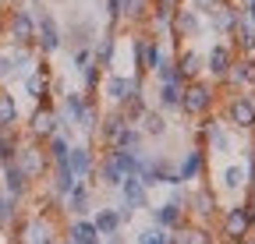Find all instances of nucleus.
<instances>
[{"label":"nucleus","instance_id":"26","mask_svg":"<svg viewBox=\"0 0 255 244\" xmlns=\"http://www.w3.org/2000/svg\"><path fill=\"white\" fill-rule=\"evenodd\" d=\"M89 99H92V96H85L82 88H68V92L57 96V113L68 120V124H75V120L82 117V110L89 106Z\"/></svg>","mask_w":255,"mask_h":244},{"label":"nucleus","instance_id":"52","mask_svg":"<svg viewBox=\"0 0 255 244\" xmlns=\"http://www.w3.org/2000/svg\"><path fill=\"white\" fill-rule=\"evenodd\" d=\"M50 244H64V237H53V241H50Z\"/></svg>","mask_w":255,"mask_h":244},{"label":"nucleus","instance_id":"21","mask_svg":"<svg viewBox=\"0 0 255 244\" xmlns=\"http://www.w3.org/2000/svg\"><path fill=\"white\" fill-rule=\"evenodd\" d=\"M227 85H234L238 92H255V57H234Z\"/></svg>","mask_w":255,"mask_h":244},{"label":"nucleus","instance_id":"13","mask_svg":"<svg viewBox=\"0 0 255 244\" xmlns=\"http://www.w3.org/2000/svg\"><path fill=\"white\" fill-rule=\"evenodd\" d=\"M174 163H177V180H181V184H199L202 173H206V166H209L206 149H199V145H191L184 156L174 160Z\"/></svg>","mask_w":255,"mask_h":244},{"label":"nucleus","instance_id":"48","mask_svg":"<svg viewBox=\"0 0 255 244\" xmlns=\"http://www.w3.org/2000/svg\"><path fill=\"white\" fill-rule=\"evenodd\" d=\"M92 60V46H82V50H71V71H82Z\"/></svg>","mask_w":255,"mask_h":244},{"label":"nucleus","instance_id":"31","mask_svg":"<svg viewBox=\"0 0 255 244\" xmlns=\"http://www.w3.org/2000/svg\"><path fill=\"white\" fill-rule=\"evenodd\" d=\"M124 124H128V120H124V113L110 106V110H103V117H100V128H96V138H100V142L110 149V145L117 142V135H121V128H124Z\"/></svg>","mask_w":255,"mask_h":244},{"label":"nucleus","instance_id":"51","mask_svg":"<svg viewBox=\"0 0 255 244\" xmlns=\"http://www.w3.org/2000/svg\"><path fill=\"white\" fill-rule=\"evenodd\" d=\"M103 244H124V230H121V234H114V237H103Z\"/></svg>","mask_w":255,"mask_h":244},{"label":"nucleus","instance_id":"25","mask_svg":"<svg viewBox=\"0 0 255 244\" xmlns=\"http://www.w3.org/2000/svg\"><path fill=\"white\" fill-rule=\"evenodd\" d=\"M117 32H103L100 39L92 43V64L96 68H103V71H114V64H117Z\"/></svg>","mask_w":255,"mask_h":244},{"label":"nucleus","instance_id":"53","mask_svg":"<svg viewBox=\"0 0 255 244\" xmlns=\"http://www.w3.org/2000/svg\"><path fill=\"white\" fill-rule=\"evenodd\" d=\"M0 28H4V14H0Z\"/></svg>","mask_w":255,"mask_h":244},{"label":"nucleus","instance_id":"32","mask_svg":"<svg viewBox=\"0 0 255 244\" xmlns=\"http://www.w3.org/2000/svg\"><path fill=\"white\" fill-rule=\"evenodd\" d=\"M96 43V25L92 21H71L68 25V32H64V46L71 50H82V46H92Z\"/></svg>","mask_w":255,"mask_h":244},{"label":"nucleus","instance_id":"41","mask_svg":"<svg viewBox=\"0 0 255 244\" xmlns=\"http://www.w3.org/2000/svg\"><path fill=\"white\" fill-rule=\"evenodd\" d=\"M100 117H103V110H100V103H96V99H89V106L82 110V117L75 120V128L78 131H85L89 138L96 135V128H100Z\"/></svg>","mask_w":255,"mask_h":244},{"label":"nucleus","instance_id":"39","mask_svg":"<svg viewBox=\"0 0 255 244\" xmlns=\"http://www.w3.org/2000/svg\"><path fill=\"white\" fill-rule=\"evenodd\" d=\"M114 149H128V152H145V135L135 128V124H124L121 128V135H117V142H114Z\"/></svg>","mask_w":255,"mask_h":244},{"label":"nucleus","instance_id":"6","mask_svg":"<svg viewBox=\"0 0 255 244\" xmlns=\"http://www.w3.org/2000/svg\"><path fill=\"white\" fill-rule=\"evenodd\" d=\"M36 11V53L39 57H53V53H60L64 50V28H60V21H57V14L50 11V7H32Z\"/></svg>","mask_w":255,"mask_h":244},{"label":"nucleus","instance_id":"38","mask_svg":"<svg viewBox=\"0 0 255 244\" xmlns=\"http://www.w3.org/2000/svg\"><path fill=\"white\" fill-rule=\"evenodd\" d=\"M124 25H145L149 21V0H121Z\"/></svg>","mask_w":255,"mask_h":244},{"label":"nucleus","instance_id":"30","mask_svg":"<svg viewBox=\"0 0 255 244\" xmlns=\"http://www.w3.org/2000/svg\"><path fill=\"white\" fill-rule=\"evenodd\" d=\"M71 145H75V138H71V135L53 131V135L43 142V152H46L50 166H64V163H68V152H71Z\"/></svg>","mask_w":255,"mask_h":244},{"label":"nucleus","instance_id":"20","mask_svg":"<svg viewBox=\"0 0 255 244\" xmlns=\"http://www.w3.org/2000/svg\"><path fill=\"white\" fill-rule=\"evenodd\" d=\"M14 227H18V237H21L18 244H50L53 241V230H50L46 216H28Z\"/></svg>","mask_w":255,"mask_h":244},{"label":"nucleus","instance_id":"23","mask_svg":"<svg viewBox=\"0 0 255 244\" xmlns=\"http://www.w3.org/2000/svg\"><path fill=\"white\" fill-rule=\"evenodd\" d=\"M181 92H184V81H163V85H156V92H152V106L159 113H181Z\"/></svg>","mask_w":255,"mask_h":244},{"label":"nucleus","instance_id":"40","mask_svg":"<svg viewBox=\"0 0 255 244\" xmlns=\"http://www.w3.org/2000/svg\"><path fill=\"white\" fill-rule=\"evenodd\" d=\"M0 124L4 128H18L21 124V113H18V103L7 88H0Z\"/></svg>","mask_w":255,"mask_h":244},{"label":"nucleus","instance_id":"11","mask_svg":"<svg viewBox=\"0 0 255 244\" xmlns=\"http://www.w3.org/2000/svg\"><path fill=\"white\" fill-rule=\"evenodd\" d=\"M238 18H241V4H234V0H223V4H216V7L206 14V28H209L216 39H231Z\"/></svg>","mask_w":255,"mask_h":244},{"label":"nucleus","instance_id":"44","mask_svg":"<svg viewBox=\"0 0 255 244\" xmlns=\"http://www.w3.org/2000/svg\"><path fill=\"white\" fill-rule=\"evenodd\" d=\"M14 81V60H11V46L0 43V88H7Z\"/></svg>","mask_w":255,"mask_h":244},{"label":"nucleus","instance_id":"9","mask_svg":"<svg viewBox=\"0 0 255 244\" xmlns=\"http://www.w3.org/2000/svg\"><path fill=\"white\" fill-rule=\"evenodd\" d=\"M14 163H18V170H21L28 180H39V177L50 170V160H46V152H43V142H32V138H21Z\"/></svg>","mask_w":255,"mask_h":244},{"label":"nucleus","instance_id":"36","mask_svg":"<svg viewBox=\"0 0 255 244\" xmlns=\"http://www.w3.org/2000/svg\"><path fill=\"white\" fill-rule=\"evenodd\" d=\"M107 156L117 163V170L124 177H138V166H142V152H128V149H107Z\"/></svg>","mask_w":255,"mask_h":244},{"label":"nucleus","instance_id":"29","mask_svg":"<svg viewBox=\"0 0 255 244\" xmlns=\"http://www.w3.org/2000/svg\"><path fill=\"white\" fill-rule=\"evenodd\" d=\"M245 188H248V170H245V163L231 160L227 166L220 170V191L238 195V191H245Z\"/></svg>","mask_w":255,"mask_h":244},{"label":"nucleus","instance_id":"19","mask_svg":"<svg viewBox=\"0 0 255 244\" xmlns=\"http://www.w3.org/2000/svg\"><path fill=\"white\" fill-rule=\"evenodd\" d=\"M117 195H121V205H124V209H131V212L149 209V188L142 184L138 177H124V180H121V188H117Z\"/></svg>","mask_w":255,"mask_h":244},{"label":"nucleus","instance_id":"4","mask_svg":"<svg viewBox=\"0 0 255 244\" xmlns=\"http://www.w3.org/2000/svg\"><path fill=\"white\" fill-rule=\"evenodd\" d=\"M142 92H145V78H138V75L107 71L103 81H100V96H103L114 110H121L128 99H135V96H142Z\"/></svg>","mask_w":255,"mask_h":244},{"label":"nucleus","instance_id":"43","mask_svg":"<svg viewBox=\"0 0 255 244\" xmlns=\"http://www.w3.org/2000/svg\"><path fill=\"white\" fill-rule=\"evenodd\" d=\"M18 223V202L0 188V230H11Z\"/></svg>","mask_w":255,"mask_h":244},{"label":"nucleus","instance_id":"46","mask_svg":"<svg viewBox=\"0 0 255 244\" xmlns=\"http://www.w3.org/2000/svg\"><path fill=\"white\" fill-rule=\"evenodd\" d=\"M152 75H156V85H163V81H181V71H177V64H174V53H170Z\"/></svg>","mask_w":255,"mask_h":244},{"label":"nucleus","instance_id":"17","mask_svg":"<svg viewBox=\"0 0 255 244\" xmlns=\"http://www.w3.org/2000/svg\"><path fill=\"white\" fill-rule=\"evenodd\" d=\"M0 188H4L14 202H21V198H28V191H32V180L18 170V163H4V166H0Z\"/></svg>","mask_w":255,"mask_h":244},{"label":"nucleus","instance_id":"18","mask_svg":"<svg viewBox=\"0 0 255 244\" xmlns=\"http://www.w3.org/2000/svg\"><path fill=\"white\" fill-rule=\"evenodd\" d=\"M174 64H177V71H181V81L206 78V75H202V50H195V46H177V50H174Z\"/></svg>","mask_w":255,"mask_h":244},{"label":"nucleus","instance_id":"16","mask_svg":"<svg viewBox=\"0 0 255 244\" xmlns=\"http://www.w3.org/2000/svg\"><path fill=\"white\" fill-rule=\"evenodd\" d=\"M149 220H152V227L174 234V230H181V227L188 223V212L177 209L174 202H163V205H152V209H149Z\"/></svg>","mask_w":255,"mask_h":244},{"label":"nucleus","instance_id":"34","mask_svg":"<svg viewBox=\"0 0 255 244\" xmlns=\"http://www.w3.org/2000/svg\"><path fill=\"white\" fill-rule=\"evenodd\" d=\"M89 220H92V227H96V234H100V237H114V234H121V230H124L117 205H114V209H96Z\"/></svg>","mask_w":255,"mask_h":244},{"label":"nucleus","instance_id":"8","mask_svg":"<svg viewBox=\"0 0 255 244\" xmlns=\"http://www.w3.org/2000/svg\"><path fill=\"white\" fill-rule=\"evenodd\" d=\"M53 131H60V113H57V106L53 103H43V106H36L28 113V120H25V138H32V142H46Z\"/></svg>","mask_w":255,"mask_h":244},{"label":"nucleus","instance_id":"5","mask_svg":"<svg viewBox=\"0 0 255 244\" xmlns=\"http://www.w3.org/2000/svg\"><path fill=\"white\" fill-rule=\"evenodd\" d=\"M138 180L152 191V188H177V163L167 152H156V156H145L142 152V166H138Z\"/></svg>","mask_w":255,"mask_h":244},{"label":"nucleus","instance_id":"28","mask_svg":"<svg viewBox=\"0 0 255 244\" xmlns=\"http://www.w3.org/2000/svg\"><path fill=\"white\" fill-rule=\"evenodd\" d=\"M96 180H100L103 188H110V191H117V188H121V180H124V173L117 170V163L107 156V152H103L100 160H96V170H92V177L85 180V184H92V188H96Z\"/></svg>","mask_w":255,"mask_h":244},{"label":"nucleus","instance_id":"2","mask_svg":"<svg viewBox=\"0 0 255 244\" xmlns=\"http://www.w3.org/2000/svg\"><path fill=\"white\" fill-rule=\"evenodd\" d=\"M216 106H220V85H213L209 78L184 81V92H181V117L199 120V117H206V113H216Z\"/></svg>","mask_w":255,"mask_h":244},{"label":"nucleus","instance_id":"45","mask_svg":"<svg viewBox=\"0 0 255 244\" xmlns=\"http://www.w3.org/2000/svg\"><path fill=\"white\" fill-rule=\"evenodd\" d=\"M135 244H170V234L149 223L145 230H138V234H135Z\"/></svg>","mask_w":255,"mask_h":244},{"label":"nucleus","instance_id":"54","mask_svg":"<svg viewBox=\"0 0 255 244\" xmlns=\"http://www.w3.org/2000/svg\"><path fill=\"white\" fill-rule=\"evenodd\" d=\"M248 244H255V237H252V241H248Z\"/></svg>","mask_w":255,"mask_h":244},{"label":"nucleus","instance_id":"50","mask_svg":"<svg viewBox=\"0 0 255 244\" xmlns=\"http://www.w3.org/2000/svg\"><path fill=\"white\" fill-rule=\"evenodd\" d=\"M241 11H245V18L255 25V4H241Z\"/></svg>","mask_w":255,"mask_h":244},{"label":"nucleus","instance_id":"14","mask_svg":"<svg viewBox=\"0 0 255 244\" xmlns=\"http://www.w3.org/2000/svg\"><path fill=\"white\" fill-rule=\"evenodd\" d=\"M188 212L195 220H213L216 212H220V202H216V191L209 184H195L188 195Z\"/></svg>","mask_w":255,"mask_h":244},{"label":"nucleus","instance_id":"10","mask_svg":"<svg viewBox=\"0 0 255 244\" xmlns=\"http://www.w3.org/2000/svg\"><path fill=\"white\" fill-rule=\"evenodd\" d=\"M21 88H25V96L36 103V106L50 103V96H53V75H50V68H46L43 57H39V64L21 78Z\"/></svg>","mask_w":255,"mask_h":244},{"label":"nucleus","instance_id":"42","mask_svg":"<svg viewBox=\"0 0 255 244\" xmlns=\"http://www.w3.org/2000/svg\"><path fill=\"white\" fill-rule=\"evenodd\" d=\"M78 75H82V92H85V96H96V92H100V81H103L107 71H103V68H96L92 60H89V64H85Z\"/></svg>","mask_w":255,"mask_h":244},{"label":"nucleus","instance_id":"37","mask_svg":"<svg viewBox=\"0 0 255 244\" xmlns=\"http://www.w3.org/2000/svg\"><path fill=\"white\" fill-rule=\"evenodd\" d=\"M21 138H25V135H21L18 128H0V166H4V163H14Z\"/></svg>","mask_w":255,"mask_h":244},{"label":"nucleus","instance_id":"15","mask_svg":"<svg viewBox=\"0 0 255 244\" xmlns=\"http://www.w3.org/2000/svg\"><path fill=\"white\" fill-rule=\"evenodd\" d=\"M92 184H85V180H78L75 184V191L64 198V212H68L71 220H82V216H92V209H96V202H92Z\"/></svg>","mask_w":255,"mask_h":244},{"label":"nucleus","instance_id":"47","mask_svg":"<svg viewBox=\"0 0 255 244\" xmlns=\"http://www.w3.org/2000/svg\"><path fill=\"white\" fill-rule=\"evenodd\" d=\"M107 18H110V32H117V28L124 25V18H121V0H107Z\"/></svg>","mask_w":255,"mask_h":244},{"label":"nucleus","instance_id":"3","mask_svg":"<svg viewBox=\"0 0 255 244\" xmlns=\"http://www.w3.org/2000/svg\"><path fill=\"white\" fill-rule=\"evenodd\" d=\"M0 39H4L7 46H32V43H36V11L25 7V4L7 7ZM32 50H36V46H32Z\"/></svg>","mask_w":255,"mask_h":244},{"label":"nucleus","instance_id":"22","mask_svg":"<svg viewBox=\"0 0 255 244\" xmlns=\"http://www.w3.org/2000/svg\"><path fill=\"white\" fill-rule=\"evenodd\" d=\"M135 128L145 135V142H149V138H152V142H159V138H167L170 120H167V113H159L156 106H145V113L135 120Z\"/></svg>","mask_w":255,"mask_h":244},{"label":"nucleus","instance_id":"24","mask_svg":"<svg viewBox=\"0 0 255 244\" xmlns=\"http://www.w3.org/2000/svg\"><path fill=\"white\" fill-rule=\"evenodd\" d=\"M68 166L75 170L78 180H89V177H92V170H96V152H92L89 142H75V145H71V152H68Z\"/></svg>","mask_w":255,"mask_h":244},{"label":"nucleus","instance_id":"7","mask_svg":"<svg viewBox=\"0 0 255 244\" xmlns=\"http://www.w3.org/2000/svg\"><path fill=\"white\" fill-rule=\"evenodd\" d=\"M234 46L227 39H216L209 43V50H202V75H209L213 85H227V75H231V64H234Z\"/></svg>","mask_w":255,"mask_h":244},{"label":"nucleus","instance_id":"35","mask_svg":"<svg viewBox=\"0 0 255 244\" xmlns=\"http://www.w3.org/2000/svg\"><path fill=\"white\" fill-rule=\"evenodd\" d=\"M64 241H75V244H103V237L96 234V227H92V220H89V216L71 220V223H68V230H64Z\"/></svg>","mask_w":255,"mask_h":244},{"label":"nucleus","instance_id":"33","mask_svg":"<svg viewBox=\"0 0 255 244\" xmlns=\"http://www.w3.org/2000/svg\"><path fill=\"white\" fill-rule=\"evenodd\" d=\"M75 184H78V177H75V170L68 163H64V166H50V195H57L64 202L75 191Z\"/></svg>","mask_w":255,"mask_h":244},{"label":"nucleus","instance_id":"12","mask_svg":"<svg viewBox=\"0 0 255 244\" xmlns=\"http://www.w3.org/2000/svg\"><path fill=\"white\" fill-rule=\"evenodd\" d=\"M167 32H170V39L181 46V39H199V36L206 32V18H202L199 11H191V7H184V4H181Z\"/></svg>","mask_w":255,"mask_h":244},{"label":"nucleus","instance_id":"49","mask_svg":"<svg viewBox=\"0 0 255 244\" xmlns=\"http://www.w3.org/2000/svg\"><path fill=\"white\" fill-rule=\"evenodd\" d=\"M181 4H184V7H191V11H199V14L206 18L216 4H223V0H181Z\"/></svg>","mask_w":255,"mask_h":244},{"label":"nucleus","instance_id":"27","mask_svg":"<svg viewBox=\"0 0 255 244\" xmlns=\"http://www.w3.org/2000/svg\"><path fill=\"white\" fill-rule=\"evenodd\" d=\"M227 43L234 46L238 57H255V25L245 18V11H241V18H238V25H234V32H231Z\"/></svg>","mask_w":255,"mask_h":244},{"label":"nucleus","instance_id":"1","mask_svg":"<svg viewBox=\"0 0 255 244\" xmlns=\"http://www.w3.org/2000/svg\"><path fill=\"white\" fill-rule=\"evenodd\" d=\"M216 117H220L231 131L255 138V96H252V92H238V88H234V92L216 106Z\"/></svg>","mask_w":255,"mask_h":244}]
</instances>
